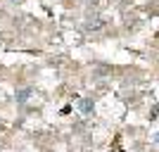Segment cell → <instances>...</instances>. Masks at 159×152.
Wrapping results in <instances>:
<instances>
[{"label":"cell","mask_w":159,"mask_h":152,"mask_svg":"<svg viewBox=\"0 0 159 152\" xmlns=\"http://www.w3.org/2000/svg\"><path fill=\"white\" fill-rule=\"evenodd\" d=\"M76 107H79V112L83 114V117H88V114L93 112L95 105H93V100H90V98H81L79 102H76Z\"/></svg>","instance_id":"obj_1"},{"label":"cell","mask_w":159,"mask_h":152,"mask_svg":"<svg viewBox=\"0 0 159 152\" xmlns=\"http://www.w3.org/2000/svg\"><path fill=\"white\" fill-rule=\"evenodd\" d=\"M102 26H105V21L100 19V17H88V21H86L88 31H98V29H102Z\"/></svg>","instance_id":"obj_2"},{"label":"cell","mask_w":159,"mask_h":152,"mask_svg":"<svg viewBox=\"0 0 159 152\" xmlns=\"http://www.w3.org/2000/svg\"><path fill=\"white\" fill-rule=\"evenodd\" d=\"M29 98H31V88H21V90H17V95H14V100H17L19 105H24Z\"/></svg>","instance_id":"obj_3"},{"label":"cell","mask_w":159,"mask_h":152,"mask_svg":"<svg viewBox=\"0 0 159 152\" xmlns=\"http://www.w3.org/2000/svg\"><path fill=\"white\" fill-rule=\"evenodd\" d=\"M150 119H159V105L152 107V112H150Z\"/></svg>","instance_id":"obj_4"},{"label":"cell","mask_w":159,"mask_h":152,"mask_svg":"<svg viewBox=\"0 0 159 152\" xmlns=\"http://www.w3.org/2000/svg\"><path fill=\"white\" fill-rule=\"evenodd\" d=\"M154 143H159V131H157V133H154Z\"/></svg>","instance_id":"obj_5"},{"label":"cell","mask_w":159,"mask_h":152,"mask_svg":"<svg viewBox=\"0 0 159 152\" xmlns=\"http://www.w3.org/2000/svg\"><path fill=\"white\" fill-rule=\"evenodd\" d=\"M7 2H21V0H7Z\"/></svg>","instance_id":"obj_6"}]
</instances>
